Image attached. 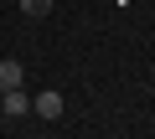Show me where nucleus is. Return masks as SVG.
<instances>
[{"label": "nucleus", "mask_w": 155, "mask_h": 139, "mask_svg": "<svg viewBox=\"0 0 155 139\" xmlns=\"http://www.w3.org/2000/svg\"><path fill=\"white\" fill-rule=\"evenodd\" d=\"M31 113H36V118H47V124H52V118H62V93H36V98H31Z\"/></svg>", "instance_id": "obj_2"}, {"label": "nucleus", "mask_w": 155, "mask_h": 139, "mask_svg": "<svg viewBox=\"0 0 155 139\" xmlns=\"http://www.w3.org/2000/svg\"><path fill=\"white\" fill-rule=\"evenodd\" d=\"M0 113H5V118H21V113H31V93H21V88L0 93Z\"/></svg>", "instance_id": "obj_1"}, {"label": "nucleus", "mask_w": 155, "mask_h": 139, "mask_svg": "<svg viewBox=\"0 0 155 139\" xmlns=\"http://www.w3.org/2000/svg\"><path fill=\"white\" fill-rule=\"evenodd\" d=\"M47 11H52V0H21V16H31V21L47 16Z\"/></svg>", "instance_id": "obj_4"}, {"label": "nucleus", "mask_w": 155, "mask_h": 139, "mask_svg": "<svg viewBox=\"0 0 155 139\" xmlns=\"http://www.w3.org/2000/svg\"><path fill=\"white\" fill-rule=\"evenodd\" d=\"M21 62H0V93H11V88H21Z\"/></svg>", "instance_id": "obj_3"}]
</instances>
